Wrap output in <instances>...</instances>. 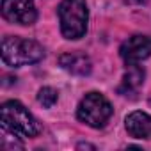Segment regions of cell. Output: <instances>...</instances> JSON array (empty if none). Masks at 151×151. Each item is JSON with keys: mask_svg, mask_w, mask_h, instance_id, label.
<instances>
[{"mask_svg": "<svg viewBox=\"0 0 151 151\" xmlns=\"http://www.w3.org/2000/svg\"><path fill=\"white\" fill-rule=\"evenodd\" d=\"M0 121H2V128L23 137H36L39 133V123L36 121V117L16 100L2 103Z\"/></svg>", "mask_w": 151, "mask_h": 151, "instance_id": "obj_3", "label": "cell"}, {"mask_svg": "<svg viewBox=\"0 0 151 151\" xmlns=\"http://www.w3.org/2000/svg\"><path fill=\"white\" fill-rule=\"evenodd\" d=\"M144 77L146 73L144 69L139 66V62L133 64H126V71L123 75V82L119 86V93L128 96V94H135L139 91V87L144 84Z\"/></svg>", "mask_w": 151, "mask_h": 151, "instance_id": "obj_9", "label": "cell"}, {"mask_svg": "<svg viewBox=\"0 0 151 151\" xmlns=\"http://www.w3.org/2000/svg\"><path fill=\"white\" fill-rule=\"evenodd\" d=\"M59 64L62 69H66L71 75H78V77H86L93 71V62L87 55L84 53H62L59 57Z\"/></svg>", "mask_w": 151, "mask_h": 151, "instance_id": "obj_7", "label": "cell"}, {"mask_svg": "<svg viewBox=\"0 0 151 151\" xmlns=\"http://www.w3.org/2000/svg\"><path fill=\"white\" fill-rule=\"evenodd\" d=\"M43 57L45 48L32 39H23L16 36H6L2 39V60L7 66L18 68L25 64H34L39 62Z\"/></svg>", "mask_w": 151, "mask_h": 151, "instance_id": "obj_2", "label": "cell"}, {"mask_svg": "<svg viewBox=\"0 0 151 151\" xmlns=\"http://www.w3.org/2000/svg\"><path fill=\"white\" fill-rule=\"evenodd\" d=\"M110 101L100 93H87L77 109V117L91 128H103L112 117Z\"/></svg>", "mask_w": 151, "mask_h": 151, "instance_id": "obj_4", "label": "cell"}, {"mask_svg": "<svg viewBox=\"0 0 151 151\" xmlns=\"http://www.w3.org/2000/svg\"><path fill=\"white\" fill-rule=\"evenodd\" d=\"M124 126L133 139H151V116L146 112H132L126 116Z\"/></svg>", "mask_w": 151, "mask_h": 151, "instance_id": "obj_8", "label": "cell"}, {"mask_svg": "<svg viewBox=\"0 0 151 151\" xmlns=\"http://www.w3.org/2000/svg\"><path fill=\"white\" fill-rule=\"evenodd\" d=\"M126 4H133V6H140V4H147L149 0H124Z\"/></svg>", "mask_w": 151, "mask_h": 151, "instance_id": "obj_11", "label": "cell"}, {"mask_svg": "<svg viewBox=\"0 0 151 151\" xmlns=\"http://www.w3.org/2000/svg\"><path fill=\"white\" fill-rule=\"evenodd\" d=\"M2 16L18 25H32L37 20L34 0H2Z\"/></svg>", "mask_w": 151, "mask_h": 151, "instance_id": "obj_5", "label": "cell"}, {"mask_svg": "<svg viewBox=\"0 0 151 151\" xmlns=\"http://www.w3.org/2000/svg\"><path fill=\"white\" fill-rule=\"evenodd\" d=\"M57 98H59V93L53 87H41L39 93H37V101L45 109H52L57 103Z\"/></svg>", "mask_w": 151, "mask_h": 151, "instance_id": "obj_10", "label": "cell"}, {"mask_svg": "<svg viewBox=\"0 0 151 151\" xmlns=\"http://www.w3.org/2000/svg\"><path fill=\"white\" fill-rule=\"evenodd\" d=\"M119 55L126 64H133V62H140L147 59L151 55V37L142 36V34H135L128 37L121 45Z\"/></svg>", "mask_w": 151, "mask_h": 151, "instance_id": "obj_6", "label": "cell"}, {"mask_svg": "<svg viewBox=\"0 0 151 151\" xmlns=\"http://www.w3.org/2000/svg\"><path fill=\"white\" fill-rule=\"evenodd\" d=\"M60 32L66 39H80L87 30L89 9L86 0H62L57 7Z\"/></svg>", "mask_w": 151, "mask_h": 151, "instance_id": "obj_1", "label": "cell"}]
</instances>
